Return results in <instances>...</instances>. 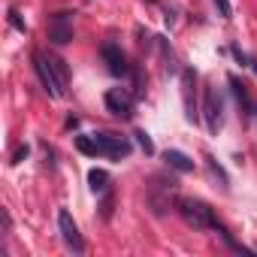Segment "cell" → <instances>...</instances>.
<instances>
[{
  "mask_svg": "<svg viewBox=\"0 0 257 257\" xmlns=\"http://www.w3.org/2000/svg\"><path fill=\"white\" fill-rule=\"evenodd\" d=\"M134 137H137V143H140V149H143L146 155H155V143H152V137H149L146 131H137Z\"/></svg>",
  "mask_w": 257,
  "mask_h": 257,
  "instance_id": "16",
  "label": "cell"
},
{
  "mask_svg": "<svg viewBox=\"0 0 257 257\" xmlns=\"http://www.w3.org/2000/svg\"><path fill=\"white\" fill-rule=\"evenodd\" d=\"M203 112H206V131L212 134V137H218V131L224 127V103H221V97H218V91H206V97H203Z\"/></svg>",
  "mask_w": 257,
  "mask_h": 257,
  "instance_id": "4",
  "label": "cell"
},
{
  "mask_svg": "<svg viewBox=\"0 0 257 257\" xmlns=\"http://www.w3.org/2000/svg\"><path fill=\"white\" fill-rule=\"evenodd\" d=\"M100 55H103V61H106V67H109V73H112V76H127V73H131L124 52H121L115 43H106V46L100 49Z\"/></svg>",
  "mask_w": 257,
  "mask_h": 257,
  "instance_id": "9",
  "label": "cell"
},
{
  "mask_svg": "<svg viewBox=\"0 0 257 257\" xmlns=\"http://www.w3.org/2000/svg\"><path fill=\"white\" fill-rule=\"evenodd\" d=\"M76 149L88 158H100L97 155V146H94V137H76Z\"/></svg>",
  "mask_w": 257,
  "mask_h": 257,
  "instance_id": "15",
  "label": "cell"
},
{
  "mask_svg": "<svg viewBox=\"0 0 257 257\" xmlns=\"http://www.w3.org/2000/svg\"><path fill=\"white\" fill-rule=\"evenodd\" d=\"M212 4L218 7L221 19H233V7H230V0H212Z\"/></svg>",
  "mask_w": 257,
  "mask_h": 257,
  "instance_id": "19",
  "label": "cell"
},
{
  "mask_svg": "<svg viewBox=\"0 0 257 257\" xmlns=\"http://www.w3.org/2000/svg\"><path fill=\"white\" fill-rule=\"evenodd\" d=\"M88 185H91L94 194H106V188H109V173H106V170H91V173H88Z\"/></svg>",
  "mask_w": 257,
  "mask_h": 257,
  "instance_id": "13",
  "label": "cell"
},
{
  "mask_svg": "<svg viewBox=\"0 0 257 257\" xmlns=\"http://www.w3.org/2000/svg\"><path fill=\"white\" fill-rule=\"evenodd\" d=\"M10 25H13L19 34H28V25L22 22V16H19V10H16V7H10Z\"/></svg>",
  "mask_w": 257,
  "mask_h": 257,
  "instance_id": "17",
  "label": "cell"
},
{
  "mask_svg": "<svg viewBox=\"0 0 257 257\" xmlns=\"http://www.w3.org/2000/svg\"><path fill=\"white\" fill-rule=\"evenodd\" d=\"M34 70H37V76H40V82H43V88H46L49 97H64L67 94L61 88V82H58V76H55V70H52V64H49V58L43 52H34Z\"/></svg>",
  "mask_w": 257,
  "mask_h": 257,
  "instance_id": "3",
  "label": "cell"
},
{
  "mask_svg": "<svg viewBox=\"0 0 257 257\" xmlns=\"http://www.w3.org/2000/svg\"><path fill=\"white\" fill-rule=\"evenodd\" d=\"M103 103H106V109H109L112 115H118V118H131V115H134V97L127 94V91H121V88L106 91Z\"/></svg>",
  "mask_w": 257,
  "mask_h": 257,
  "instance_id": "8",
  "label": "cell"
},
{
  "mask_svg": "<svg viewBox=\"0 0 257 257\" xmlns=\"http://www.w3.org/2000/svg\"><path fill=\"white\" fill-rule=\"evenodd\" d=\"M112 203H115V200H112V194H106V197H103V203H100V218H103V221H109V218H112Z\"/></svg>",
  "mask_w": 257,
  "mask_h": 257,
  "instance_id": "18",
  "label": "cell"
},
{
  "mask_svg": "<svg viewBox=\"0 0 257 257\" xmlns=\"http://www.w3.org/2000/svg\"><path fill=\"white\" fill-rule=\"evenodd\" d=\"M58 230H61V239L67 242V248H70L73 254H82V251H85L82 233H79V227H76L70 209H61V212H58Z\"/></svg>",
  "mask_w": 257,
  "mask_h": 257,
  "instance_id": "5",
  "label": "cell"
},
{
  "mask_svg": "<svg viewBox=\"0 0 257 257\" xmlns=\"http://www.w3.org/2000/svg\"><path fill=\"white\" fill-rule=\"evenodd\" d=\"M182 97H185V118L191 124H197L200 112H197V73L191 67L182 70Z\"/></svg>",
  "mask_w": 257,
  "mask_h": 257,
  "instance_id": "6",
  "label": "cell"
},
{
  "mask_svg": "<svg viewBox=\"0 0 257 257\" xmlns=\"http://www.w3.org/2000/svg\"><path fill=\"white\" fill-rule=\"evenodd\" d=\"M227 82H230V88H233V97H236V103L242 106V115H245V118H254V109H257V103H254V100L248 97L245 85H242V82H239L236 76H230Z\"/></svg>",
  "mask_w": 257,
  "mask_h": 257,
  "instance_id": "10",
  "label": "cell"
},
{
  "mask_svg": "<svg viewBox=\"0 0 257 257\" xmlns=\"http://www.w3.org/2000/svg\"><path fill=\"white\" fill-rule=\"evenodd\" d=\"M49 40L55 46L73 43V13H55L49 19Z\"/></svg>",
  "mask_w": 257,
  "mask_h": 257,
  "instance_id": "7",
  "label": "cell"
},
{
  "mask_svg": "<svg viewBox=\"0 0 257 257\" xmlns=\"http://www.w3.org/2000/svg\"><path fill=\"white\" fill-rule=\"evenodd\" d=\"M25 158H28V146H22V149H19V152L13 155V164H22Z\"/></svg>",
  "mask_w": 257,
  "mask_h": 257,
  "instance_id": "20",
  "label": "cell"
},
{
  "mask_svg": "<svg viewBox=\"0 0 257 257\" xmlns=\"http://www.w3.org/2000/svg\"><path fill=\"white\" fill-rule=\"evenodd\" d=\"M176 212L185 218V224H191L194 230H215V215H212V209L206 206V203H200V200H188V197H179L176 200Z\"/></svg>",
  "mask_w": 257,
  "mask_h": 257,
  "instance_id": "1",
  "label": "cell"
},
{
  "mask_svg": "<svg viewBox=\"0 0 257 257\" xmlns=\"http://www.w3.org/2000/svg\"><path fill=\"white\" fill-rule=\"evenodd\" d=\"M254 118H257V109H254Z\"/></svg>",
  "mask_w": 257,
  "mask_h": 257,
  "instance_id": "23",
  "label": "cell"
},
{
  "mask_svg": "<svg viewBox=\"0 0 257 257\" xmlns=\"http://www.w3.org/2000/svg\"><path fill=\"white\" fill-rule=\"evenodd\" d=\"M164 161H167V167L176 170V173H194V161H191L185 152H179V149H167V152H164Z\"/></svg>",
  "mask_w": 257,
  "mask_h": 257,
  "instance_id": "11",
  "label": "cell"
},
{
  "mask_svg": "<svg viewBox=\"0 0 257 257\" xmlns=\"http://www.w3.org/2000/svg\"><path fill=\"white\" fill-rule=\"evenodd\" d=\"M251 70H254V73H257V58H251Z\"/></svg>",
  "mask_w": 257,
  "mask_h": 257,
  "instance_id": "22",
  "label": "cell"
},
{
  "mask_svg": "<svg viewBox=\"0 0 257 257\" xmlns=\"http://www.w3.org/2000/svg\"><path fill=\"white\" fill-rule=\"evenodd\" d=\"M164 19H167V25H176V13H173V10H167V16H164Z\"/></svg>",
  "mask_w": 257,
  "mask_h": 257,
  "instance_id": "21",
  "label": "cell"
},
{
  "mask_svg": "<svg viewBox=\"0 0 257 257\" xmlns=\"http://www.w3.org/2000/svg\"><path fill=\"white\" fill-rule=\"evenodd\" d=\"M206 167H209V173H212V179H218V182H221V188L227 191V188H230V179H227V173H224V167H221V164H218V161H215L212 155H206Z\"/></svg>",
  "mask_w": 257,
  "mask_h": 257,
  "instance_id": "14",
  "label": "cell"
},
{
  "mask_svg": "<svg viewBox=\"0 0 257 257\" xmlns=\"http://www.w3.org/2000/svg\"><path fill=\"white\" fill-rule=\"evenodd\" d=\"M91 137H94V146H97L100 158L121 161V158H131V152H134L131 140H124V137H115V134H91Z\"/></svg>",
  "mask_w": 257,
  "mask_h": 257,
  "instance_id": "2",
  "label": "cell"
},
{
  "mask_svg": "<svg viewBox=\"0 0 257 257\" xmlns=\"http://www.w3.org/2000/svg\"><path fill=\"white\" fill-rule=\"evenodd\" d=\"M46 58H49V64H52V70H55V76H58L61 88L67 91V85H70V67H67V61H64V58H58V55H46Z\"/></svg>",
  "mask_w": 257,
  "mask_h": 257,
  "instance_id": "12",
  "label": "cell"
}]
</instances>
